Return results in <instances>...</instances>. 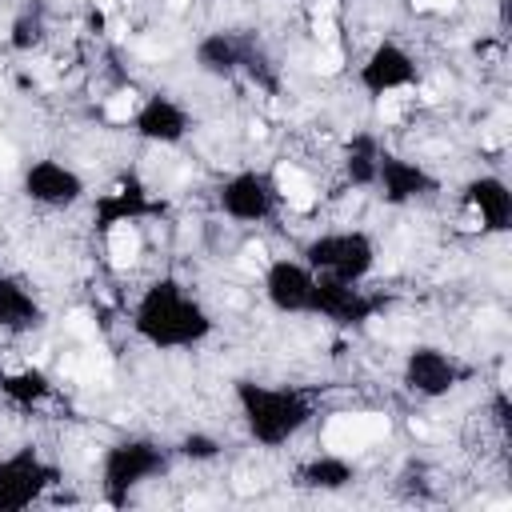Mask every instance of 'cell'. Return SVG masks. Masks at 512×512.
<instances>
[{"label":"cell","mask_w":512,"mask_h":512,"mask_svg":"<svg viewBox=\"0 0 512 512\" xmlns=\"http://www.w3.org/2000/svg\"><path fill=\"white\" fill-rule=\"evenodd\" d=\"M212 328H216L212 312L180 280H168V276L152 280L132 308V332L160 352L196 348L212 336Z\"/></svg>","instance_id":"1"},{"label":"cell","mask_w":512,"mask_h":512,"mask_svg":"<svg viewBox=\"0 0 512 512\" xmlns=\"http://www.w3.org/2000/svg\"><path fill=\"white\" fill-rule=\"evenodd\" d=\"M236 404H240L248 436L260 448L288 444L312 420V400L300 388H272V384H256V380H236Z\"/></svg>","instance_id":"2"},{"label":"cell","mask_w":512,"mask_h":512,"mask_svg":"<svg viewBox=\"0 0 512 512\" xmlns=\"http://www.w3.org/2000/svg\"><path fill=\"white\" fill-rule=\"evenodd\" d=\"M300 260L316 272V276H336L348 284H364L376 268V240L364 228H332V232H316L304 248Z\"/></svg>","instance_id":"3"},{"label":"cell","mask_w":512,"mask_h":512,"mask_svg":"<svg viewBox=\"0 0 512 512\" xmlns=\"http://www.w3.org/2000/svg\"><path fill=\"white\" fill-rule=\"evenodd\" d=\"M164 468H168V452L156 440L128 436V440H116V444L104 448V456H100V484H104V492L112 500H128L132 488L148 484Z\"/></svg>","instance_id":"4"},{"label":"cell","mask_w":512,"mask_h":512,"mask_svg":"<svg viewBox=\"0 0 512 512\" xmlns=\"http://www.w3.org/2000/svg\"><path fill=\"white\" fill-rule=\"evenodd\" d=\"M216 204L228 220L236 224H264L276 216L280 208V192H276V180L272 172H256V168H240L232 172L220 192H216Z\"/></svg>","instance_id":"5"},{"label":"cell","mask_w":512,"mask_h":512,"mask_svg":"<svg viewBox=\"0 0 512 512\" xmlns=\"http://www.w3.org/2000/svg\"><path fill=\"white\" fill-rule=\"evenodd\" d=\"M416 80H420V72H416V56H412L404 44H396V40H380V44H372V52H368V56L360 60V68H356V84H360L372 100L408 92Z\"/></svg>","instance_id":"6"},{"label":"cell","mask_w":512,"mask_h":512,"mask_svg":"<svg viewBox=\"0 0 512 512\" xmlns=\"http://www.w3.org/2000/svg\"><path fill=\"white\" fill-rule=\"evenodd\" d=\"M56 468L36 456V448H20L0 460V512L28 508L32 500L44 496L48 484H56Z\"/></svg>","instance_id":"7"},{"label":"cell","mask_w":512,"mask_h":512,"mask_svg":"<svg viewBox=\"0 0 512 512\" xmlns=\"http://www.w3.org/2000/svg\"><path fill=\"white\" fill-rule=\"evenodd\" d=\"M372 312H376V300L360 284H348V280H336V276H316L308 316L332 320L340 328H360L364 320H372Z\"/></svg>","instance_id":"8"},{"label":"cell","mask_w":512,"mask_h":512,"mask_svg":"<svg viewBox=\"0 0 512 512\" xmlns=\"http://www.w3.org/2000/svg\"><path fill=\"white\" fill-rule=\"evenodd\" d=\"M400 372H404L408 392H416V396H424V400L448 396V392L460 384V376H464V368L456 364V356L444 352V348H436V344H416V348H408Z\"/></svg>","instance_id":"9"},{"label":"cell","mask_w":512,"mask_h":512,"mask_svg":"<svg viewBox=\"0 0 512 512\" xmlns=\"http://www.w3.org/2000/svg\"><path fill=\"white\" fill-rule=\"evenodd\" d=\"M312 284H316V272L300 256H276L264 264V300L280 316H304L312 300Z\"/></svg>","instance_id":"10"},{"label":"cell","mask_w":512,"mask_h":512,"mask_svg":"<svg viewBox=\"0 0 512 512\" xmlns=\"http://www.w3.org/2000/svg\"><path fill=\"white\" fill-rule=\"evenodd\" d=\"M24 196L40 208H72L84 200V176L64 160H32L24 168Z\"/></svg>","instance_id":"11"},{"label":"cell","mask_w":512,"mask_h":512,"mask_svg":"<svg viewBox=\"0 0 512 512\" xmlns=\"http://www.w3.org/2000/svg\"><path fill=\"white\" fill-rule=\"evenodd\" d=\"M372 188H380V200L384 204L404 208V204H416L428 192H436V176L420 160H408V156H396V152H380L376 184Z\"/></svg>","instance_id":"12"},{"label":"cell","mask_w":512,"mask_h":512,"mask_svg":"<svg viewBox=\"0 0 512 512\" xmlns=\"http://www.w3.org/2000/svg\"><path fill=\"white\" fill-rule=\"evenodd\" d=\"M188 128H192L188 108H184L180 100L164 96V92L148 96V100L136 104V112H132V132H136L144 144H160V148L180 144V140L188 136Z\"/></svg>","instance_id":"13"},{"label":"cell","mask_w":512,"mask_h":512,"mask_svg":"<svg viewBox=\"0 0 512 512\" xmlns=\"http://www.w3.org/2000/svg\"><path fill=\"white\" fill-rule=\"evenodd\" d=\"M464 208L476 216L480 232H508V224H512V188L496 172L472 176L464 184Z\"/></svg>","instance_id":"14"},{"label":"cell","mask_w":512,"mask_h":512,"mask_svg":"<svg viewBox=\"0 0 512 512\" xmlns=\"http://www.w3.org/2000/svg\"><path fill=\"white\" fill-rule=\"evenodd\" d=\"M248 48H252V40L216 28V32H204V36L196 40L192 56H196V68H200V72H208V76H216V80H228V76H236V72L244 68Z\"/></svg>","instance_id":"15"},{"label":"cell","mask_w":512,"mask_h":512,"mask_svg":"<svg viewBox=\"0 0 512 512\" xmlns=\"http://www.w3.org/2000/svg\"><path fill=\"white\" fill-rule=\"evenodd\" d=\"M40 324L36 296L16 280L0 272V332H32Z\"/></svg>","instance_id":"16"},{"label":"cell","mask_w":512,"mask_h":512,"mask_svg":"<svg viewBox=\"0 0 512 512\" xmlns=\"http://www.w3.org/2000/svg\"><path fill=\"white\" fill-rule=\"evenodd\" d=\"M356 480V464L344 452H320L300 468V484L312 492H340Z\"/></svg>","instance_id":"17"},{"label":"cell","mask_w":512,"mask_h":512,"mask_svg":"<svg viewBox=\"0 0 512 512\" xmlns=\"http://www.w3.org/2000/svg\"><path fill=\"white\" fill-rule=\"evenodd\" d=\"M380 136L376 132H356L344 148V176L352 188H372L376 184V164H380Z\"/></svg>","instance_id":"18"},{"label":"cell","mask_w":512,"mask_h":512,"mask_svg":"<svg viewBox=\"0 0 512 512\" xmlns=\"http://www.w3.org/2000/svg\"><path fill=\"white\" fill-rule=\"evenodd\" d=\"M148 212V200L140 188H116L108 196L96 200V220H100V232L116 228V224H136L140 216Z\"/></svg>","instance_id":"19"},{"label":"cell","mask_w":512,"mask_h":512,"mask_svg":"<svg viewBox=\"0 0 512 512\" xmlns=\"http://www.w3.org/2000/svg\"><path fill=\"white\" fill-rule=\"evenodd\" d=\"M0 392H4L12 404L32 408V404H40V400L52 392V380H48V372H40V368H20V372H4V376H0Z\"/></svg>","instance_id":"20"},{"label":"cell","mask_w":512,"mask_h":512,"mask_svg":"<svg viewBox=\"0 0 512 512\" xmlns=\"http://www.w3.org/2000/svg\"><path fill=\"white\" fill-rule=\"evenodd\" d=\"M108 252H112V264H116V268L136 264V256H140V232H136V224H116V228H108Z\"/></svg>","instance_id":"21"},{"label":"cell","mask_w":512,"mask_h":512,"mask_svg":"<svg viewBox=\"0 0 512 512\" xmlns=\"http://www.w3.org/2000/svg\"><path fill=\"white\" fill-rule=\"evenodd\" d=\"M220 452H224V444H220L212 432H188V436L180 440V456L192 460V464H208V460H216Z\"/></svg>","instance_id":"22"},{"label":"cell","mask_w":512,"mask_h":512,"mask_svg":"<svg viewBox=\"0 0 512 512\" xmlns=\"http://www.w3.org/2000/svg\"><path fill=\"white\" fill-rule=\"evenodd\" d=\"M40 40H44V20H40L36 12H24V16L12 24V36H8V44H12L16 52H32Z\"/></svg>","instance_id":"23"}]
</instances>
